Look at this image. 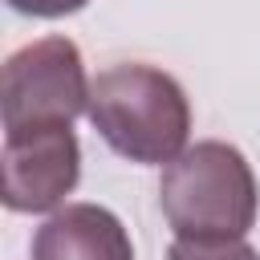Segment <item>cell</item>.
<instances>
[{"mask_svg": "<svg viewBox=\"0 0 260 260\" xmlns=\"http://www.w3.org/2000/svg\"><path fill=\"white\" fill-rule=\"evenodd\" d=\"M89 0H8L12 12H24V16H41V20H57V16H73L81 12Z\"/></svg>", "mask_w": 260, "mask_h": 260, "instance_id": "obj_7", "label": "cell"}, {"mask_svg": "<svg viewBox=\"0 0 260 260\" xmlns=\"http://www.w3.org/2000/svg\"><path fill=\"white\" fill-rule=\"evenodd\" d=\"M4 207L8 211H61L81 179V142L73 126H32L4 134Z\"/></svg>", "mask_w": 260, "mask_h": 260, "instance_id": "obj_4", "label": "cell"}, {"mask_svg": "<svg viewBox=\"0 0 260 260\" xmlns=\"http://www.w3.org/2000/svg\"><path fill=\"white\" fill-rule=\"evenodd\" d=\"M89 122L106 146L130 162L162 167L187 150L191 102L183 85L146 61H122L89 81Z\"/></svg>", "mask_w": 260, "mask_h": 260, "instance_id": "obj_1", "label": "cell"}, {"mask_svg": "<svg viewBox=\"0 0 260 260\" xmlns=\"http://www.w3.org/2000/svg\"><path fill=\"white\" fill-rule=\"evenodd\" d=\"M89 110V77L81 49L69 37H41L4 61L0 118L4 134L32 126H73Z\"/></svg>", "mask_w": 260, "mask_h": 260, "instance_id": "obj_3", "label": "cell"}, {"mask_svg": "<svg viewBox=\"0 0 260 260\" xmlns=\"http://www.w3.org/2000/svg\"><path fill=\"white\" fill-rule=\"evenodd\" d=\"M167 260H260L248 240H175Z\"/></svg>", "mask_w": 260, "mask_h": 260, "instance_id": "obj_6", "label": "cell"}, {"mask_svg": "<svg viewBox=\"0 0 260 260\" xmlns=\"http://www.w3.org/2000/svg\"><path fill=\"white\" fill-rule=\"evenodd\" d=\"M32 260H134V244L110 207L65 203L37 228Z\"/></svg>", "mask_w": 260, "mask_h": 260, "instance_id": "obj_5", "label": "cell"}, {"mask_svg": "<svg viewBox=\"0 0 260 260\" xmlns=\"http://www.w3.org/2000/svg\"><path fill=\"white\" fill-rule=\"evenodd\" d=\"M158 203L175 240H244L256 223L260 191L244 150L207 138L162 167Z\"/></svg>", "mask_w": 260, "mask_h": 260, "instance_id": "obj_2", "label": "cell"}]
</instances>
